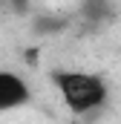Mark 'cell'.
<instances>
[{
	"instance_id": "6da1fadb",
	"label": "cell",
	"mask_w": 121,
	"mask_h": 124,
	"mask_svg": "<svg viewBox=\"0 0 121 124\" xmlns=\"http://www.w3.org/2000/svg\"><path fill=\"white\" fill-rule=\"evenodd\" d=\"M52 84L58 87L63 104L75 116H87L92 110L107 104V84L92 72H75V69H55Z\"/></svg>"
},
{
	"instance_id": "7a4b0ae2",
	"label": "cell",
	"mask_w": 121,
	"mask_h": 124,
	"mask_svg": "<svg viewBox=\"0 0 121 124\" xmlns=\"http://www.w3.org/2000/svg\"><path fill=\"white\" fill-rule=\"evenodd\" d=\"M29 98H32V90L17 72L0 69V113L23 107V104H29Z\"/></svg>"
},
{
	"instance_id": "3957f363",
	"label": "cell",
	"mask_w": 121,
	"mask_h": 124,
	"mask_svg": "<svg viewBox=\"0 0 121 124\" xmlns=\"http://www.w3.org/2000/svg\"><path fill=\"white\" fill-rule=\"evenodd\" d=\"M81 15L90 23H107L115 17V6H113V0H84Z\"/></svg>"
},
{
	"instance_id": "277c9868",
	"label": "cell",
	"mask_w": 121,
	"mask_h": 124,
	"mask_svg": "<svg viewBox=\"0 0 121 124\" xmlns=\"http://www.w3.org/2000/svg\"><path fill=\"white\" fill-rule=\"evenodd\" d=\"M32 29L38 32V35H55V32L66 29V20L63 17H55V15H38L35 23H32Z\"/></svg>"
},
{
	"instance_id": "5b68a950",
	"label": "cell",
	"mask_w": 121,
	"mask_h": 124,
	"mask_svg": "<svg viewBox=\"0 0 121 124\" xmlns=\"http://www.w3.org/2000/svg\"><path fill=\"white\" fill-rule=\"evenodd\" d=\"M12 3V9L17 12V15H23V12H29V0H9Z\"/></svg>"
}]
</instances>
